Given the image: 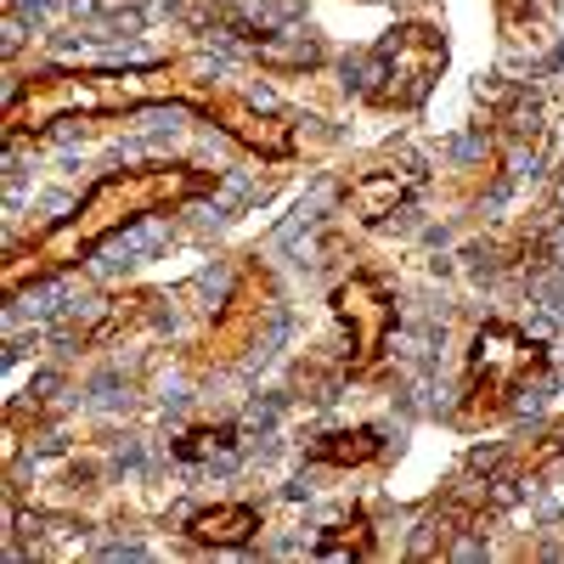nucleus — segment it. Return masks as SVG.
<instances>
[{
  "instance_id": "f257e3e1",
  "label": "nucleus",
  "mask_w": 564,
  "mask_h": 564,
  "mask_svg": "<svg viewBox=\"0 0 564 564\" xmlns=\"http://www.w3.org/2000/svg\"><path fill=\"white\" fill-rule=\"evenodd\" d=\"M215 186H220V175L198 170V164H130V170H108L63 220H52L45 231H34L23 249L7 254V265H0V294L18 300L23 289H40V282H52V276L85 265L108 238L130 231L135 220L170 215V209L193 204V198H209Z\"/></svg>"
},
{
  "instance_id": "f03ea898",
  "label": "nucleus",
  "mask_w": 564,
  "mask_h": 564,
  "mask_svg": "<svg viewBox=\"0 0 564 564\" xmlns=\"http://www.w3.org/2000/svg\"><path fill=\"white\" fill-rule=\"evenodd\" d=\"M193 97L198 90L170 63H153V68H52V74H34L18 85V97L7 108V141L18 148L23 135H45L52 124L119 119V113L153 108V102L193 108Z\"/></svg>"
},
{
  "instance_id": "7ed1b4c3",
  "label": "nucleus",
  "mask_w": 564,
  "mask_h": 564,
  "mask_svg": "<svg viewBox=\"0 0 564 564\" xmlns=\"http://www.w3.org/2000/svg\"><path fill=\"white\" fill-rule=\"evenodd\" d=\"M547 372V345L520 334L513 322H480L463 367V417H502L531 379Z\"/></svg>"
},
{
  "instance_id": "20e7f679",
  "label": "nucleus",
  "mask_w": 564,
  "mask_h": 564,
  "mask_svg": "<svg viewBox=\"0 0 564 564\" xmlns=\"http://www.w3.org/2000/svg\"><path fill=\"white\" fill-rule=\"evenodd\" d=\"M446 74V34L435 23H395L379 45L367 52L361 97L379 113H412Z\"/></svg>"
},
{
  "instance_id": "39448f33",
  "label": "nucleus",
  "mask_w": 564,
  "mask_h": 564,
  "mask_svg": "<svg viewBox=\"0 0 564 564\" xmlns=\"http://www.w3.org/2000/svg\"><path fill=\"white\" fill-rule=\"evenodd\" d=\"M271 300H276L271 271H265L260 260H249V265L238 271V282H231L226 305L215 311V322L204 327V339L193 345V350H198L193 361H198V367H238V361L260 345V334H265Z\"/></svg>"
},
{
  "instance_id": "423d86ee",
  "label": "nucleus",
  "mask_w": 564,
  "mask_h": 564,
  "mask_svg": "<svg viewBox=\"0 0 564 564\" xmlns=\"http://www.w3.org/2000/svg\"><path fill=\"white\" fill-rule=\"evenodd\" d=\"M327 305H334V316H339V327H345V339H350L345 379H367V372H379V361H384V350H390V339H395V322H401L390 289H384L379 276L356 271V276L339 282Z\"/></svg>"
},
{
  "instance_id": "0eeeda50",
  "label": "nucleus",
  "mask_w": 564,
  "mask_h": 564,
  "mask_svg": "<svg viewBox=\"0 0 564 564\" xmlns=\"http://www.w3.org/2000/svg\"><path fill=\"white\" fill-rule=\"evenodd\" d=\"M193 113H204L215 130H226L231 141H238V148L260 153L265 164H282V159L300 153V141H294V124H289V119L260 113L254 102L231 97V90H198V97H193Z\"/></svg>"
},
{
  "instance_id": "6e6552de",
  "label": "nucleus",
  "mask_w": 564,
  "mask_h": 564,
  "mask_svg": "<svg viewBox=\"0 0 564 564\" xmlns=\"http://www.w3.org/2000/svg\"><path fill=\"white\" fill-rule=\"evenodd\" d=\"M417 186H423L417 170H406V164H379V170L350 175L345 193H339V204H345V215L361 220V226H384L390 215H401V209L417 198Z\"/></svg>"
},
{
  "instance_id": "1a4fd4ad",
  "label": "nucleus",
  "mask_w": 564,
  "mask_h": 564,
  "mask_svg": "<svg viewBox=\"0 0 564 564\" xmlns=\"http://www.w3.org/2000/svg\"><path fill=\"white\" fill-rule=\"evenodd\" d=\"M254 536H260V508L249 502H220L186 520V542L198 547H249Z\"/></svg>"
},
{
  "instance_id": "9d476101",
  "label": "nucleus",
  "mask_w": 564,
  "mask_h": 564,
  "mask_svg": "<svg viewBox=\"0 0 564 564\" xmlns=\"http://www.w3.org/2000/svg\"><path fill=\"white\" fill-rule=\"evenodd\" d=\"M553 0H497V29L508 40V52H542L553 34Z\"/></svg>"
},
{
  "instance_id": "9b49d317",
  "label": "nucleus",
  "mask_w": 564,
  "mask_h": 564,
  "mask_svg": "<svg viewBox=\"0 0 564 564\" xmlns=\"http://www.w3.org/2000/svg\"><path fill=\"white\" fill-rule=\"evenodd\" d=\"M305 457L322 463V468H361V463H372V457H384V435L372 430V423H356V430L316 435Z\"/></svg>"
},
{
  "instance_id": "f8f14e48",
  "label": "nucleus",
  "mask_w": 564,
  "mask_h": 564,
  "mask_svg": "<svg viewBox=\"0 0 564 564\" xmlns=\"http://www.w3.org/2000/svg\"><path fill=\"white\" fill-rule=\"evenodd\" d=\"M316 558H372L379 553V542H372V520H367V508H350L345 520H334L322 536H316V547H311Z\"/></svg>"
},
{
  "instance_id": "ddd939ff",
  "label": "nucleus",
  "mask_w": 564,
  "mask_h": 564,
  "mask_svg": "<svg viewBox=\"0 0 564 564\" xmlns=\"http://www.w3.org/2000/svg\"><path fill=\"white\" fill-rule=\"evenodd\" d=\"M238 452V423H198L175 441V457L181 463H204V457H226Z\"/></svg>"
}]
</instances>
